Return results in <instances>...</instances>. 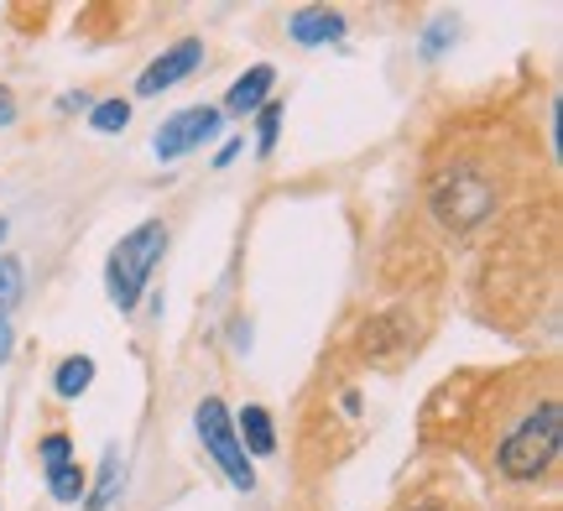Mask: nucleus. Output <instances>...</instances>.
Returning <instances> with one entry per match:
<instances>
[{
  "label": "nucleus",
  "instance_id": "10",
  "mask_svg": "<svg viewBox=\"0 0 563 511\" xmlns=\"http://www.w3.org/2000/svg\"><path fill=\"white\" fill-rule=\"evenodd\" d=\"M121 480H125V470H121V449H104V459H100V480H95V491L84 496V507H89V511H110V507H115V496H121Z\"/></svg>",
  "mask_w": 563,
  "mask_h": 511
},
{
  "label": "nucleus",
  "instance_id": "21",
  "mask_svg": "<svg viewBox=\"0 0 563 511\" xmlns=\"http://www.w3.org/2000/svg\"><path fill=\"white\" fill-rule=\"evenodd\" d=\"M84 104H89V95H63L58 110H84Z\"/></svg>",
  "mask_w": 563,
  "mask_h": 511
},
{
  "label": "nucleus",
  "instance_id": "8",
  "mask_svg": "<svg viewBox=\"0 0 563 511\" xmlns=\"http://www.w3.org/2000/svg\"><path fill=\"white\" fill-rule=\"evenodd\" d=\"M272 84H277V68L272 63H256V68H245V79L230 84V95H224V110L230 115H256L272 95Z\"/></svg>",
  "mask_w": 563,
  "mask_h": 511
},
{
  "label": "nucleus",
  "instance_id": "1",
  "mask_svg": "<svg viewBox=\"0 0 563 511\" xmlns=\"http://www.w3.org/2000/svg\"><path fill=\"white\" fill-rule=\"evenodd\" d=\"M559 449H563V408L548 397V402H538V408L501 438L496 470H501L506 480H543V475L553 470Z\"/></svg>",
  "mask_w": 563,
  "mask_h": 511
},
{
  "label": "nucleus",
  "instance_id": "13",
  "mask_svg": "<svg viewBox=\"0 0 563 511\" xmlns=\"http://www.w3.org/2000/svg\"><path fill=\"white\" fill-rule=\"evenodd\" d=\"M89 125H95L100 136L125 131V125H131V100H100V104H95V115H89Z\"/></svg>",
  "mask_w": 563,
  "mask_h": 511
},
{
  "label": "nucleus",
  "instance_id": "11",
  "mask_svg": "<svg viewBox=\"0 0 563 511\" xmlns=\"http://www.w3.org/2000/svg\"><path fill=\"white\" fill-rule=\"evenodd\" d=\"M89 387H95V360H89V355H68V360L53 370V391H58L63 402L84 397Z\"/></svg>",
  "mask_w": 563,
  "mask_h": 511
},
{
  "label": "nucleus",
  "instance_id": "14",
  "mask_svg": "<svg viewBox=\"0 0 563 511\" xmlns=\"http://www.w3.org/2000/svg\"><path fill=\"white\" fill-rule=\"evenodd\" d=\"M256 115H262V121H256V152H262V157H272V152H277V136H282V104L266 100Z\"/></svg>",
  "mask_w": 563,
  "mask_h": 511
},
{
  "label": "nucleus",
  "instance_id": "15",
  "mask_svg": "<svg viewBox=\"0 0 563 511\" xmlns=\"http://www.w3.org/2000/svg\"><path fill=\"white\" fill-rule=\"evenodd\" d=\"M21 282H26V271H21V262H16V256H0V319H5V313L16 308Z\"/></svg>",
  "mask_w": 563,
  "mask_h": 511
},
{
  "label": "nucleus",
  "instance_id": "19",
  "mask_svg": "<svg viewBox=\"0 0 563 511\" xmlns=\"http://www.w3.org/2000/svg\"><path fill=\"white\" fill-rule=\"evenodd\" d=\"M11 345H16V329L0 319V366H5V355H11Z\"/></svg>",
  "mask_w": 563,
  "mask_h": 511
},
{
  "label": "nucleus",
  "instance_id": "2",
  "mask_svg": "<svg viewBox=\"0 0 563 511\" xmlns=\"http://www.w3.org/2000/svg\"><path fill=\"white\" fill-rule=\"evenodd\" d=\"M162 251H167V225L162 220H146L125 235L121 246L110 251V262H104V292H110V303L131 313L141 303V292L152 282V266L162 262Z\"/></svg>",
  "mask_w": 563,
  "mask_h": 511
},
{
  "label": "nucleus",
  "instance_id": "12",
  "mask_svg": "<svg viewBox=\"0 0 563 511\" xmlns=\"http://www.w3.org/2000/svg\"><path fill=\"white\" fill-rule=\"evenodd\" d=\"M47 491H53V501H84V491H89V480H84L79 465H58V470H47Z\"/></svg>",
  "mask_w": 563,
  "mask_h": 511
},
{
  "label": "nucleus",
  "instance_id": "4",
  "mask_svg": "<svg viewBox=\"0 0 563 511\" xmlns=\"http://www.w3.org/2000/svg\"><path fill=\"white\" fill-rule=\"evenodd\" d=\"M194 429H199L209 459H214V465L224 470V480H230L235 491H256V465H251V454L241 449L235 423H230V412H224L220 397H203L199 412H194Z\"/></svg>",
  "mask_w": 563,
  "mask_h": 511
},
{
  "label": "nucleus",
  "instance_id": "17",
  "mask_svg": "<svg viewBox=\"0 0 563 511\" xmlns=\"http://www.w3.org/2000/svg\"><path fill=\"white\" fill-rule=\"evenodd\" d=\"M443 42H449V26H428V37H422V53L433 58V53L443 47Z\"/></svg>",
  "mask_w": 563,
  "mask_h": 511
},
{
  "label": "nucleus",
  "instance_id": "9",
  "mask_svg": "<svg viewBox=\"0 0 563 511\" xmlns=\"http://www.w3.org/2000/svg\"><path fill=\"white\" fill-rule=\"evenodd\" d=\"M235 438H241V449H251L256 459L277 454V423H272V412L251 402V408L241 412V433H235Z\"/></svg>",
  "mask_w": 563,
  "mask_h": 511
},
{
  "label": "nucleus",
  "instance_id": "3",
  "mask_svg": "<svg viewBox=\"0 0 563 511\" xmlns=\"http://www.w3.org/2000/svg\"><path fill=\"white\" fill-rule=\"evenodd\" d=\"M433 214H439L454 235H464V230H475L481 220L496 214V184L464 163L449 167V173L433 178Z\"/></svg>",
  "mask_w": 563,
  "mask_h": 511
},
{
  "label": "nucleus",
  "instance_id": "20",
  "mask_svg": "<svg viewBox=\"0 0 563 511\" xmlns=\"http://www.w3.org/2000/svg\"><path fill=\"white\" fill-rule=\"evenodd\" d=\"M235 157H241V142H224V146H220V157H214V167H230Z\"/></svg>",
  "mask_w": 563,
  "mask_h": 511
},
{
  "label": "nucleus",
  "instance_id": "22",
  "mask_svg": "<svg viewBox=\"0 0 563 511\" xmlns=\"http://www.w3.org/2000/svg\"><path fill=\"white\" fill-rule=\"evenodd\" d=\"M407 511H443V507H433V501H422V507H407Z\"/></svg>",
  "mask_w": 563,
  "mask_h": 511
},
{
  "label": "nucleus",
  "instance_id": "7",
  "mask_svg": "<svg viewBox=\"0 0 563 511\" xmlns=\"http://www.w3.org/2000/svg\"><path fill=\"white\" fill-rule=\"evenodd\" d=\"M287 32H292L298 47H329V42L344 37V16L329 11V5H302V11H292Z\"/></svg>",
  "mask_w": 563,
  "mask_h": 511
},
{
  "label": "nucleus",
  "instance_id": "18",
  "mask_svg": "<svg viewBox=\"0 0 563 511\" xmlns=\"http://www.w3.org/2000/svg\"><path fill=\"white\" fill-rule=\"evenodd\" d=\"M16 121V100H11V89L0 84V125H11Z\"/></svg>",
  "mask_w": 563,
  "mask_h": 511
},
{
  "label": "nucleus",
  "instance_id": "5",
  "mask_svg": "<svg viewBox=\"0 0 563 511\" xmlns=\"http://www.w3.org/2000/svg\"><path fill=\"white\" fill-rule=\"evenodd\" d=\"M224 125V115L214 110V104H194V110H178V115H167V121L157 125V136H152V152H157L162 163H178V157H188L194 146H203L214 131Z\"/></svg>",
  "mask_w": 563,
  "mask_h": 511
},
{
  "label": "nucleus",
  "instance_id": "16",
  "mask_svg": "<svg viewBox=\"0 0 563 511\" xmlns=\"http://www.w3.org/2000/svg\"><path fill=\"white\" fill-rule=\"evenodd\" d=\"M37 459H42V470L74 465V444H68V433H47V438L37 444Z\"/></svg>",
  "mask_w": 563,
  "mask_h": 511
},
{
  "label": "nucleus",
  "instance_id": "23",
  "mask_svg": "<svg viewBox=\"0 0 563 511\" xmlns=\"http://www.w3.org/2000/svg\"><path fill=\"white\" fill-rule=\"evenodd\" d=\"M0 241H5V220H0Z\"/></svg>",
  "mask_w": 563,
  "mask_h": 511
},
{
  "label": "nucleus",
  "instance_id": "6",
  "mask_svg": "<svg viewBox=\"0 0 563 511\" xmlns=\"http://www.w3.org/2000/svg\"><path fill=\"white\" fill-rule=\"evenodd\" d=\"M203 63V37H183V42H173L162 58H152L146 63V74L136 79V95L141 100H152V95H162V89H173V84H183L194 68Z\"/></svg>",
  "mask_w": 563,
  "mask_h": 511
}]
</instances>
